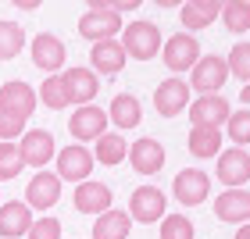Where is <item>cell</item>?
Masks as SVG:
<instances>
[{"instance_id":"277c9868","label":"cell","mask_w":250,"mask_h":239,"mask_svg":"<svg viewBox=\"0 0 250 239\" xmlns=\"http://www.w3.org/2000/svg\"><path fill=\"white\" fill-rule=\"evenodd\" d=\"M161 58H165V68L172 75H183L200 61V43H197V36H189V32H175V36L165 40Z\"/></svg>"},{"instance_id":"d590c367","label":"cell","mask_w":250,"mask_h":239,"mask_svg":"<svg viewBox=\"0 0 250 239\" xmlns=\"http://www.w3.org/2000/svg\"><path fill=\"white\" fill-rule=\"evenodd\" d=\"M111 7H115L118 15H125V11H136L140 4H136V0H118V4H111Z\"/></svg>"},{"instance_id":"8d00e7d4","label":"cell","mask_w":250,"mask_h":239,"mask_svg":"<svg viewBox=\"0 0 250 239\" xmlns=\"http://www.w3.org/2000/svg\"><path fill=\"white\" fill-rule=\"evenodd\" d=\"M232 239H250V221L247 225H240V229H236V236Z\"/></svg>"},{"instance_id":"484cf974","label":"cell","mask_w":250,"mask_h":239,"mask_svg":"<svg viewBox=\"0 0 250 239\" xmlns=\"http://www.w3.org/2000/svg\"><path fill=\"white\" fill-rule=\"evenodd\" d=\"M222 129H189V154L197 157V161H211V157H218L222 154Z\"/></svg>"},{"instance_id":"ac0fdd59","label":"cell","mask_w":250,"mask_h":239,"mask_svg":"<svg viewBox=\"0 0 250 239\" xmlns=\"http://www.w3.org/2000/svg\"><path fill=\"white\" fill-rule=\"evenodd\" d=\"M61 79H64V86H68V100L79 104V107L93 104L97 93H100V75L93 72V68H68Z\"/></svg>"},{"instance_id":"6da1fadb","label":"cell","mask_w":250,"mask_h":239,"mask_svg":"<svg viewBox=\"0 0 250 239\" xmlns=\"http://www.w3.org/2000/svg\"><path fill=\"white\" fill-rule=\"evenodd\" d=\"M125 29V18L118 15L107 0H89L86 15L79 18V36L89 43H104V40H118Z\"/></svg>"},{"instance_id":"d4e9b609","label":"cell","mask_w":250,"mask_h":239,"mask_svg":"<svg viewBox=\"0 0 250 239\" xmlns=\"http://www.w3.org/2000/svg\"><path fill=\"white\" fill-rule=\"evenodd\" d=\"M129 232H132V218L129 211H118V207L104 211L93 221V239H129Z\"/></svg>"},{"instance_id":"9c48e42d","label":"cell","mask_w":250,"mask_h":239,"mask_svg":"<svg viewBox=\"0 0 250 239\" xmlns=\"http://www.w3.org/2000/svg\"><path fill=\"white\" fill-rule=\"evenodd\" d=\"M165 207H168V200H165V193L157 186H140V189H132V197H129V218H132V225L136 221H140V225L161 221Z\"/></svg>"},{"instance_id":"f1b7e54d","label":"cell","mask_w":250,"mask_h":239,"mask_svg":"<svg viewBox=\"0 0 250 239\" xmlns=\"http://www.w3.org/2000/svg\"><path fill=\"white\" fill-rule=\"evenodd\" d=\"M25 47V29L18 21H0V61H15Z\"/></svg>"},{"instance_id":"8992f818","label":"cell","mask_w":250,"mask_h":239,"mask_svg":"<svg viewBox=\"0 0 250 239\" xmlns=\"http://www.w3.org/2000/svg\"><path fill=\"white\" fill-rule=\"evenodd\" d=\"M172 197L183 203V207H200V203L211 197V175L200 172V168H183L172 182Z\"/></svg>"},{"instance_id":"3957f363","label":"cell","mask_w":250,"mask_h":239,"mask_svg":"<svg viewBox=\"0 0 250 239\" xmlns=\"http://www.w3.org/2000/svg\"><path fill=\"white\" fill-rule=\"evenodd\" d=\"M229 82V64L218 54H204V58L189 68V89H197V97H214L222 93V86Z\"/></svg>"},{"instance_id":"d6a6232c","label":"cell","mask_w":250,"mask_h":239,"mask_svg":"<svg viewBox=\"0 0 250 239\" xmlns=\"http://www.w3.org/2000/svg\"><path fill=\"white\" fill-rule=\"evenodd\" d=\"M229 72L236 75V79H243V86L250 82V43L243 40V43H236V47L229 50Z\"/></svg>"},{"instance_id":"7a4b0ae2","label":"cell","mask_w":250,"mask_h":239,"mask_svg":"<svg viewBox=\"0 0 250 239\" xmlns=\"http://www.w3.org/2000/svg\"><path fill=\"white\" fill-rule=\"evenodd\" d=\"M118 43L125 47V58H132V61H154L157 54H161V47H165L161 29H157L154 21H146V18L125 21Z\"/></svg>"},{"instance_id":"ba28073f","label":"cell","mask_w":250,"mask_h":239,"mask_svg":"<svg viewBox=\"0 0 250 239\" xmlns=\"http://www.w3.org/2000/svg\"><path fill=\"white\" fill-rule=\"evenodd\" d=\"M68 132L75 136V143H89V139H100L107 132V111L97 107V104H86V107H75L72 118H68Z\"/></svg>"},{"instance_id":"83f0119b","label":"cell","mask_w":250,"mask_h":239,"mask_svg":"<svg viewBox=\"0 0 250 239\" xmlns=\"http://www.w3.org/2000/svg\"><path fill=\"white\" fill-rule=\"evenodd\" d=\"M36 97H40V104L50 107V111H64L68 104H72V100H68V86H64L61 75H47L43 86L36 89Z\"/></svg>"},{"instance_id":"2e32d148","label":"cell","mask_w":250,"mask_h":239,"mask_svg":"<svg viewBox=\"0 0 250 239\" xmlns=\"http://www.w3.org/2000/svg\"><path fill=\"white\" fill-rule=\"evenodd\" d=\"M75 211L79 214H104V211H111V186L107 182H97V179H86V182H79L75 186Z\"/></svg>"},{"instance_id":"e575fe53","label":"cell","mask_w":250,"mask_h":239,"mask_svg":"<svg viewBox=\"0 0 250 239\" xmlns=\"http://www.w3.org/2000/svg\"><path fill=\"white\" fill-rule=\"evenodd\" d=\"M29 239H61V221L58 218H36L29 229Z\"/></svg>"},{"instance_id":"7c38bea8","label":"cell","mask_w":250,"mask_h":239,"mask_svg":"<svg viewBox=\"0 0 250 239\" xmlns=\"http://www.w3.org/2000/svg\"><path fill=\"white\" fill-rule=\"evenodd\" d=\"M18 150H21V161L25 164H32V168L43 172V168L58 157V143H54V136L47 129H32V132H25L18 139Z\"/></svg>"},{"instance_id":"603a6c76","label":"cell","mask_w":250,"mask_h":239,"mask_svg":"<svg viewBox=\"0 0 250 239\" xmlns=\"http://www.w3.org/2000/svg\"><path fill=\"white\" fill-rule=\"evenodd\" d=\"M218 15H222L218 0H186V4L179 7V18H183V25H186L189 36H193V32H200V29H208Z\"/></svg>"},{"instance_id":"ffe728a7","label":"cell","mask_w":250,"mask_h":239,"mask_svg":"<svg viewBox=\"0 0 250 239\" xmlns=\"http://www.w3.org/2000/svg\"><path fill=\"white\" fill-rule=\"evenodd\" d=\"M32 211L25 200H7L0 203V239H21L32 229Z\"/></svg>"},{"instance_id":"4316f807","label":"cell","mask_w":250,"mask_h":239,"mask_svg":"<svg viewBox=\"0 0 250 239\" xmlns=\"http://www.w3.org/2000/svg\"><path fill=\"white\" fill-rule=\"evenodd\" d=\"M218 18H222V25L229 32L243 36V32H250V0H225Z\"/></svg>"},{"instance_id":"9a60e30c","label":"cell","mask_w":250,"mask_h":239,"mask_svg":"<svg viewBox=\"0 0 250 239\" xmlns=\"http://www.w3.org/2000/svg\"><path fill=\"white\" fill-rule=\"evenodd\" d=\"M61 200V179L58 172H36L29 182V189H25V203H29V211H50L54 203Z\"/></svg>"},{"instance_id":"4fadbf2b","label":"cell","mask_w":250,"mask_h":239,"mask_svg":"<svg viewBox=\"0 0 250 239\" xmlns=\"http://www.w3.org/2000/svg\"><path fill=\"white\" fill-rule=\"evenodd\" d=\"M218 182L225 189H240L250 182V154L240 150V146H229V150H222L218 157Z\"/></svg>"},{"instance_id":"7402d4cb","label":"cell","mask_w":250,"mask_h":239,"mask_svg":"<svg viewBox=\"0 0 250 239\" xmlns=\"http://www.w3.org/2000/svg\"><path fill=\"white\" fill-rule=\"evenodd\" d=\"M107 121H115V129H122V132L140 129V121H143V104H140L132 93H118L115 100H111V107H107Z\"/></svg>"},{"instance_id":"cb8c5ba5","label":"cell","mask_w":250,"mask_h":239,"mask_svg":"<svg viewBox=\"0 0 250 239\" xmlns=\"http://www.w3.org/2000/svg\"><path fill=\"white\" fill-rule=\"evenodd\" d=\"M93 161L97 164H107V168L129 161V139H125L122 132H104L97 139V146H93Z\"/></svg>"},{"instance_id":"44dd1931","label":"cell","mask_w":250,"mask_h":239,"mask_svg":"<svg viewBox=\"0 0 250 239\" xmlns=\"http://www.w3.org/2000/svg\"><path fill=\"white\" fill-rule=\"evenodd\" d=\"M125 47L118 40H104V43H93L89 47V68H93L97 75H111L115 79L122 68H125Z\"/></svg>"},{"instance_id":"836d02e7","label":"cell","mask_w":250,"mask_h":239,"mask_svg":"<svg viewBox=\"0 0 250 239\" xmlns=\"http://www.w3.org/2000/svg\"><path fill=\"white\" fill-rule=\"evenodd\" d=\"M21 136H25V121L0 111V143H15V139H21Z\"/></svg>"},{"instance_id":"4dcf8cb0","label":"cell","mask_w":250,"mask_h":239,"mask_svg":"<svg viewBox=\"0 0 250 239\" xmlns=\"http://www.w3.org/2000/svg\"><path fill=\"white\" fill-rule=\"evenodd\" d=\"M225 132H229L232 146L247 150V143H250V111H247V107L232 111V115H229V121H225Z\"/></svg>"},{"instance_id":"f35d334b","label":"cell","mask_w":250,"mask_h":239,"mask_svg":"<svg viewBox=\"0 0 250 239\" xmlns=\"http://www.w3.org/2000/svg\"><path fill=\"white\" fill-rule=\"evenodd\" d=\"M240 104H250V82H247V86L240 89Z\"/></svg>"},{"instance_id":"5b68a950","label":"cell","mask_w":250,"mask_h":239,"mask_svg":"<svg viewBox=\"0 0 250 239\" xmlns=\"http://www.w3.org/2000/svg\"><path fill=\"white\" fill-rule=\"evenodd\" d=\"M93 150H86L83 143H72V146H61L58 150V179L61 182H86L89 175H93Z\"/></svg>"},{"instance_id":"f546056e","label":"cell","mask_w":250,"mask_h":239,"mask_svg":"<svg viewBox=\"0 0 250 239\" xmlns=\"http://www.w3.org/2000/svg\"><path fill=\"white\" fill-rule=\"evenodd\" d=\"M21 168H25V161H21L18 143H0V182L18 179V175H21Z\"/></svg>"},{"instance_id":"52a82bcc","label":"cell","mask_w":250,"mask_h":239,"mask_svg":"<svg viewBox=\"0 0 250 239\" xmlns=\"http://www.w3.org/2000/svg\"><path fill=\"white\" fill-rule=\"evenodd\" d=\"M36 107H40V97H36V89H32L29 82L11 79V82L0 86V111H4V115H15L21 121H29Z\"/></svg>"},{"instance_id":"e0dca14e","label":"cell","mask_w":250,"mask_h":239,"mask_svg":"<svg viewBox=\"0 0 250 239\" xmlns=\"http://www.w3.org/2000/svg\"><path fill=\"white\" fill-rule=\"evenodd\" d=\"M129 164L140 175H157L165 168V146L154 136H140L136 143H129Z\"/></svg>"},{"instance_id":"d6986e66","label":"cell","mask_w":250,"mask_h":239,"mask_svg":"<svg viewBox=\"0 0 250 239\" xmlns=\"http://www.w3.org/2000/svg\"><path fill=\"white\" fill-rule=\"evenodd\" d=\"M214 218L225 225H247L250 221V193L247 189H225L214 197Z\"/></svg>"},{"instance_id":"1f68e13d","label":"cell","mask_w":250,"mask_h":239,"mask_svg":"<svg viewBox=\"0 0 250 239\" xmlns=\"http://www.w3.org/2000/svg\"><path fill=\"white\" fill-rule=\"evenodd\" d=\"M193 221L186 214H165L161 218V239H193Z\"/></svg>"},{"instance_id":"74e56055","label":"cell","mask_w":250,"mask_h":239,"mask_svg":"<svg viewBox=\"0 0 250 239\" xmlns=\"http://www.w3.org/2000/svg\"><path fill=\"white\" fill-rule=\"evenodd\" d=\"M40 4H36V0H18V11H36Z\"/></svg>"},{"instance_id":"8fae6325","label":"cell","mask_w":250,"mask_h":239,"mask_svg":"<svg viewBox=\"0 0 250 239\" xmlns=\"http://www.w3.org/2000/svg\"><path fill=\"white\" fill-rule=\"evenodd\" d=\"M189 121H193V129H222L225 121H229V100H225L222 93H214V97H197V100H189Z\"/></svg>"},{"instance_id":"5bb4252c","label":"cell","mask_w":250,"mask_h":239,"mask_svg":"<svg viewBox=\"0 0 250 239\" xmlns=\"http://www.w3.org/2000/svg\"><path fill=\"white\" fill-rule=\"evenodd\" d=\"M29 54H32V64H36L40 72H61L68 50H64V40L61 36H54V32H40V36H32Z\"/></svg>"},{"instance_id":"30bf717a","label":"cell","mask_w":250,"mask_h":239,"mask_svg":"<svg viewBox=\"0 0 250 239\" xmlns=\"http://www.w3.org/2000/svg\"><path fill=\"white\" fill-rule=\"evenodd\" d=\"M189 82L186 79H179V75H172V79H165L161 86L154 89V111L161 118H175V115H183V111L189 107Z\"/></svg>"}]
</instances>
